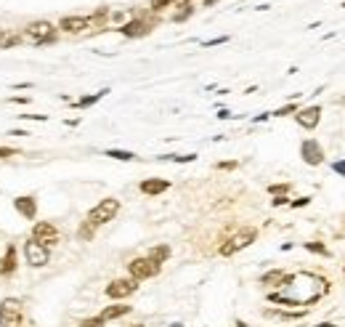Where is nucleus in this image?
I'll return each instance as SVG.
<instances>
[{
	"label": "nucleus",
	"mask_w": 345,
	"mask_h": 327,
	"mask_svg": "<svg viewBox=\"0 0 345 327\" xmlns=\"http://www.w3.org/2000/svg\"><path fill=\"white\" fill-rule=\"evenodd\" d=\"M255 240H258V229H255V226H244V229H239L236 234H231L229 240L221 245V255H226V258H229V255L249 248Z\"/></svg>",
	"instance_id": "f257e3e1"
},
{
	"label": "nucleus",
	"mask_w": 345,
	"mask_h": 327,
	"mask_svg": "<svg viewBox=\"0 0 345 327\" xmlns=\"http://www.w3.org/2000/svg\"><path fill=\"white\" fill-rule=\"evenodd\" d=\"M24 35H27V40L32 45H51V43L58 40L56 27L51 24V21H45V19H38V21H32V24H27Z\"/></svg>",
	"instance_id": "f03ea898"
},
{
	"label": "nucleus",
	"mask_w": 345,
	"mask_h": 327,
	"mask_svg": "<svg viewBox=\"0 0 345 327\" xmlns=\"http://www.w3.org/2000/svg\"><path fill=\"white\" fill-rule=\"evenodd\" d=\"M120 213V200H114V197H104L101 202H96L90 207V213H88V221L93 226H104V224H109V221Z\"/></svg>",
	"instance_id": "7ed1b4c3"
},
{
	"label": "nucleus",
	"mask_w": 345,
	"mask_h": 327,
	"mask_svg": "<svg viewBox=\"0 0 345 327\" xmlns=\"http://www.w3.org/2000/svg\"><path fill=\"white\" fill-rule=\"evenodd\" d=\"M21 253H24V261H27L29 269H43V266H48V261H51V250L43 248V245L38 240H32V237L21 245Z\"/></svg>",
	"instance_id": "20e7f679"
},
{
	"label": "nucleus",
	"mask_w": 345,
	"mask_h": 327,
	"mask_svg": "<svg viewBox=\"0 0 345 327\" xmlns=\"http://www.w3.org/2000/svg\"><path fill=\"white\" fill-rule=\"evenodd\" d=\"M160 263H154L151 258H146V255H141V258H133V261H130L128 263V272H130V277H133V279H138V282H141V279H151V277H157L160 274Z\"/></svg>",
	"instance_id": "39448f33"
},
{
	"label": "nucleus",
	"mask_w": 345,
	"mask_h": 327,
	"mask_svg": "<svg viewBox=\"0 0 345 327\" xmlns=\"http://www.w3.org/2000/svg\"><path fill=\"white\" fill-rule=\"evenodd\" d=\"M21 322V301L3 298L0 301V327H16Z\"/></svg>",
	"instance_id": "423d86ee"
},
{
	"label": "nucleus",
	"mask_w": 345,
	"mask_h": 327,
	"mask_svg": "<svg viewBox=\"0 0 345 327\" xmlns=\"http://www.w3.org/2000/svg\"><path fill=\"white\" fill-rule=\"evenodd\" d=\"M138 290V279L133 277H122V279H112L109 285H106V298H112V301H122L128 295H133Z\"/></svg>",
	"instance_id": "0eeeda50"
},
{
	"label": "nucleus",
	"mask_w": 345,
	"mask_h": 327,
	"mask_svg": "<svg viewBox=\"0 0 345 327\" xmlns=\"http://www.w3.org/2000/svg\"><path fill=\"white\" fill-rule=\"evenodd\" d=\"M32 240H38L43 248L51 250V245H56L61 240V234H58V229L53 226V221H38V224L32 226Z\"/></svg>",
	"instance_id": "6e6552de"
},
{
	"label": "nucleus",
	"mask_w": 345,
	"mask_h": 327,
	"mask_svg": "<svg viewBox=\"0 0 345 327\" xmlns=\"http://www.w3.org/2000/svg\"><path fill=\"white\" fill-rule=\"evenodd\" d=\"M300 157H303L305 165H321V162H324V149H321V144L316 138H305L303 146H300Z\"/></svg>",
	"instance_id": "1a4fd4ad"
},
{
	"label": "nucleus",
	"mask_w": 345,
	"mask_h": 327,
	"mask_svg": "<svg viewBox=\"0 0 345 327\" xmlns=\"http://www.w3.org/2000/svg\"><path fill=\"white\" fill-rule=\"evenodd\" d=\"M14 210L21 218L35 221L38 218V200H35L32 194H19V197H14Z\"/></svg>",
	"instance_id": "9d476101"
},
{
	"label": "nucleus",
	"mask_w": 345,
	"mask_h": 327,
	"mask_svg": "<svg viewBox=\"0 0 345 327\" xmlns=\"http://www.w3.org/2000/svg\"><path fill=\"white\" fill-rule=\"evenodd\" d=\"M295 120L300 128H305V131H313V128L319 125L321 120V107L319 104H313V107H303V109H297L295 112Z\"/></svg>",
	"instance_id": "9b49d317"
},
{
	"label": "nucleus",
	"mask_w": 345,
	"mask_h": 327,
	"mask_svg": "<svg viewBox=\"0 0 345 327\" xmlns=\"http://www.w3.org/2000/svg\"><path fill=\"white\" fill-rule=\"evenodd\" d=\"M90 27V19L88 16H64L58 21V29L61 32H69V35H80Z\"/></svg>",
	"instance_id": "f8f14e48"
},
{
	"label": "nucleus",
	"mask_w": 345,
	"mask_h": 327,
	"mask_svg": "<svg viewBox=\"0 0 345 327\" xmlns=\"http://www.w3.org/2000/svg\"><path fill=\"white\" fill-rule=\"evenodd\" d=\"M16 269H19V263H16V245L11 242L6 248V253H3V258H0V277H14Z\"/></svg>",
	"instance_id": "ddd939ff"
},
{
	"label": "nucleus",
	"mask_w": 345,
	"mask_h": 327,
	"mask_svg": "<svg viewBox=\"0 0 345 327\" xmlns=\"http://www.w3.org/2000/svg\"><path fill=\"white\" fill-rule=\"evenodd\" d=\"M120 32L125 35V38H144V35L151 32V24L144 19H133V21H125V24L120 27Z\"/></svg>",
	"instance_id": "4468645a"
},
{
	"label": "nucleus",
	"mask_w": 345,
	"mask_h": 327,
	"mask_svg": "<svg viewBox=\"0 0 345 327\" xmlns=\"http://www.w3.org/2000/svg\"><path fill=\"white\" fill-rule=\"evenodd\" d=\"M138 189L144 192V194H149V197H157V194H162V192L170 189V181H168V179H144Z\"/></svg>",
	"instance_id": "2eb2a0df"
},
{
	"label": "nucleus",
	"mask_w": 345,
	"mask_h": 327,
	"mask_svg": "<svg viewBox=\"0 0 345 327\" xmlns=\"http://www.w3.org/2000/svg\"><path fill=\"white\" fill-rule=\"evenodd\" d=\"M290 282H292V274L281 272V269H273V272H266L260 277V285H266V287H279V285H290Z\"/></svg>",
	"instance_id": "dca6fc26"
},
{
	"label": "nucleus",
	"mask_w": 345,
	"mask_h": 327,
	"mask_svg": "<svg viewBox=\"0 0 345 327\" xmlns=\"http://www.w3.org/2000/svg\"><path fill=\"white\" fill-rule=\"evenodd\" d=\"M133 311V306H128V303H114V306H106L99 317L104 322H112V319H120V317H128V314Z\"/></svg>",
	"instance_id": "f3484780"
},
{
	"label": "nucleus",
	"mask_w": 345,
	"mask_h": 327,
	"mask_svg": "<svg viewBox=\"0 0 345 327\" xmlns=\"http://www.w3.org/2000/svg\"><path fill=\"white\" fill-rule=\"evenodd\" d=\"M146 258H151L154 263H165V261H168L170 258V248H168V245H154V248L146 253Z\"/></svg>",
	"instance_id": "a211bd4d"
},
{
	"label": "nucleus",
	"mask_w": 345,
	"mask_h": 327,
	"mask_svg": "<svg viewBox=\"0 0 345 327\" xmlns=\"http://www.w3.org/2000/svg\"><path fill=\"white\" fill-rule=\"evenodd\" d=\"M106 93H109V88H104V91H99V93H90V96H82V99H77V101H75V107H77V109L93 107V104H96V101H101V99L106 96Z\"/></svg>",
	"instance_id": "6ab92c4d"
},
{
	"label": "nucleus",
	"mask_w": 345,
	"mask_h": 327,
	"mask_svg": "<svg viewBox=\"0 0 345 327\" xmlns=\"http://www.w3.org/2000/svg\"><path fill=\"white\" fill-rule=\"evenodd\" d=\"M21 43V35L11 32V29H3L0 32V48H14V45Z\"/></svg>",
	"instance_id": "aec40b11"
},
{
	"label": "nucleus",
	"mask_w": 345,
	"mask_h": 327,
	"mask_svg": "<svg viewBox=\"0 0 345 327\" xmlns=\"http://www.w3.org/2000/svg\"><path fill=\"white\" fill-rule=\"evenodd\" d=\"M104 155H106V157H112V160H120V162H130V160H136L133 152H125V149H106Z\"/></svg>",
	"instance_id": "412c9836"
},
{
	"label": "nucleus",
	"mask_w": 345,
	"mask_h": 327,
	"mask_svg": "<svg viewBox=\"0 0 345 327\" xmlns=\"http://www.w3.org/2000/svg\"><path fill=\"white\" fill-rule=\"evenodd\" d=\"M178 8H181V11H178V14L173 16V21H186L189 16L194 14V8H192V3H181V6H178Z\"/></svg>",
	"instance_id": "4be33fe9"
},
{
	"label": "nucleus",
	"mask_w": 345,
	"mask_h": 327,
	"mask_svg": "<svg viewBox=\"0 0 345 327\" xmlns=\"http://www.w3.org/2000/svg\"><path fill=\"white\" fill-rule=\"evenodd\" d=\"M93 234H96V226H93L90 221H85V224L80 226V237L82 240H93Z\"/></svg>",
	"instance_id": "5701e85b"
},
{
	"label": "nucleus",
	"mask_w": 345,
	"mask_h": 327,
	"mask_svg": "<svg viewBox=\"0 0 345 327\" xmlns=\"http://www.w3.org/2000/svg\"><path fill=\"white\" fill-rule=\"evenodd\" d=\"M268 192H271L273 197H279V194H287V192H290V184H271V186H268Z\"/></svg>",
	"instance_id": "b1692460"
},
{
	"label": "nucleus",
	"mask_w": 345,
	"mask_h": 327,
	"mask_svg": "<svg viewBox=\"0 0 345 327\" xmlns=\"http://www.w3.org/2000/svg\"><path fill=\"white\" fill-rule=\"evenodd\" d=\"M106 322L101 319V317H88V319H82L80 322V327H104Z\"/></svg>",
	"instance_id": "393cba45"
},
{
	"label": "nucleus",
	"mask_w": 345,
	"mask_h": 327,
	"mask_svg": "<svg viewBox=\"0 0 345 327\" xmlns=\"http://www.w3.org/2000/svg\"><path fill=\"white\" fill-rule=\"evenodd\" d=\"M292 112H297V104H287V107L276 109V112H273V117H287V114H292Z\"/></svg>",
	"instance_id": "a878e982"
},
{
	"label": "nucleus",
	"mask_w": 345,
	"mask_h": 327,
	"mask_svg": "<svg viewBox=\"0 0 345 327\" xmlns=\"http://www.w3.org/2000/svg\"><path fill=\"white\" fill-rule=\"evenodd\" d=\"M305 250H311V253H319V255H327V248L321 242H305Z\"/></svg>",
	"instance_id": "bb28decb"
},
{
	"label": "nucleus",
	"mask_w": 345,
	"mask_h": 327,
	"mask_svg": "<svg viewBox=\"0 0 345 327\" xmlns=\"http://www.w3.org/2000/svg\"><path fill=\"white\" fill-rule=\"evenodd\" d=\"M162 160H173V162H194L197 155H170V157H162Z\"/></svg>",
	"instance_id": "cd10ccee"
},
{
	"label": "nucleus",
	"mask_w": 345,
	"mask_h": 327,
	"mask_svg": "<svg viewBox=\"0 0 345 327\" xmlns=\"http://www.w3.org/2000/svg\"><path fill=\"white\" fill-rule=\"evenodd\" d=\"M173 3H175V0H151V11H162V8H168Z\"/></svg>",
	"instance_id": "c85d7f7f"
},
{
	"label": "nucleus",
	"mask_w": 345,
	"mask_h": 327,
	"mask_svg": "<svg viewBox=\"0 0 345 327\" xmlns=\"http://www.w3.org/2000/svg\"><path fill=\"white\" fill-rule=\"evenodd\" d=\"M14 155H19V149H14V146H0V160L14 157Z\"/></svg>",
	"instance_id": "c756f323"
},
{
	"label": "nucleus",
	"mask_w": 345,
	"mask_h": 327,
	"mask_svg": "<svg viewBox=\"0 0 345 327\" xmlns=\"http://www.w3.org/2000/svg\"><path fill=\"white\" fill-rule=\"evenodd\" d=\"M290 200H287V194H279V197H273V200H271V205L273 207H281V205H287Z\"/></svg>",
	"instance_id": "7c9ffc66"
},
{
	"label": "nucleus",
	"mask_w": 345,
	"mask_h": 327,
	"mask_svg": "<svg viewBox=\"0 0 345 327\" xmlns=\"http://www.w3.org/2000/svg\"><path fill=\"white\" fill-rule=\"evenodd\" d=\"M19 117H24V120H40V123H45L48 117L45 114H19Z\"/></svg>",
	"instance_id": "2f4dec72"
},
{
	"label": "nucleus",
	"mask_w": 345,
	"mask_h": 327,
	"mask_svg": "<svg viewBox=\"0 0 345 327\" xmlns=\"http://www.w3.org/2000/svg\"><path fill=\"white\" fill-rule=\"evenodd\" d=\"M308 202H311V197H300V200H295V202H290L292 207H305Z\"/></svg>",
	"instance_id": "473e14b6"
},
{
	"label": "nucleus",
	"mask_w": 345,
	"mask_h": 327,
	"mask_svg": "<svg viewBox=\"0 0 345 327\" xmlns=\"http://www.w3.org/2000/svg\"><path fill=\"white\" fill-rule=\"evenodd\" d=\"M218 168H221V170H234L236 162H234V160H229V162H218Z\"/></svg>",
	"instance_id": "72a5a7b5"
},
{
	"label": "nucleus",
	"mask_w": 345,
	"mask_h": 327,
	"mask_svg": "<svg viewBox=\"0 0 345 327\" xmlns=\"http://www.w3.org/2000/svg\"><path fill=\"white\" fill-rule=\"evenodd\" d=\"M332 168H335V173H340V176H345V160L335 162V165H332Z\"/></svg>",
	"instance_id": "f704fd0d"
},
{
	"label": "nucleus",
	"mask_w": 345,
	"mask_h": 327,
	"mask_svg": "<svg viewBox=\"0 0 345 327\" xmlns=\"http://www.w3.org/2000/svg\"><path fill=\"white\" fill-rule=\"evenodd\" d=\"M226 40H229V38H226V35H223V38H215V40H207L205 45H207V48H210V45H221V43H226Z\"/></svg>",
	"instance_id": "c9c22d12"
},
{
	"label": "nucleus",
	"mask_w": 345,
	"mask_h": 327,
	"mask_svg": "<svg viewBox=\"0 0 345 327\" xmlns=\"http://www.w3.org/2000/svg\"><path fill=\"white\" fill-rule=\"evenodd\" d=\"M218 117H221V120H229V117H231V112H229V109H221V112H218Z\"/></svg>",
	"instance_id": "e433bc0d"
},
{
	"label": "nucleus",
	"mask_w": 345,
	"mask_h": 327,
	"mask_svg": "<svg viewBox=\"0 0 345 327\" xmlns=\"http://www.w3.org/2000/svg\"><path fill=\"white\" fill-rule=\"evenodd\" d=\"M11 101H16V104H27L29 99H24V96H11Z\"/></svg>",
	"instance_id": "4c0bfd02"
},
{
	"label": "nucleus",
	"mask_w": 345,
	"mask_h": 327,
	"mask_svg": "<svg viewBox=\"0 0 345 327\" xmlns=\"http://www.w3.org/2000/svg\"><path fill=\"white\" fill-rule=\"evenodd\" d=\"M14 88H16V91H24V88H32V83H16Z\"/></svg>",
	"instance_id": "58836bf2"
},
{
	"label": "nucleus",
	"mask_w": 345,
	"mask_h": 327,
	"mask_svg": "<svg viewBox=\"0 0 345 327\" xmlns=\"http://www.w3.org/2000/svg\"><path fill=\"white\" fill-rule=\"evenodd\" d=\"M234 324H236V327H249V324H247V322H242V319H236Z\"/></svg>",
	"instance_id": "ea45409f"
},
{
	"label": "nucleus",
	"mask_w": 345,
	"mask_h": 327,
	"mask_svg": "<svg viewBox=\"0 0 345 327\" xmlns=\"http://www.w3.org/2000/svg\"><path fill=\"white\" fill-rule=\"evenodd\" d=\"M316 327H335V324H332V322H321V324H316Z\"/></svg>",
	"instance_id": "a19ab883"
},
{
	"label": "nucleus",
	"mask_w": 345,
	"mask_h": 327,
	"mask_svg": "<svg viewBox=\"0 0 345 327\" xmlns=\"http://www.w3.org/2000/svg\"><path fill=\"white\" fill-rule=\"evenodd\" d=\"M202 3H205V6H212V3H218V0H202Z\"/></svg>",
	"instance_id": "79ce46f5"
},
{
	"label": "nucleus",
	"mask_w": 345,
	"mask_h": 327,
	"mask_svg": "<svg viewBox=\"0 0 345 327\" xmlns=\"http://www.w3.org/2000/svg\"><path fill=\"white\" fill-rule=\"evenodd\" d=\"M170 327H183V324H178V322H175V324H170Z\"/></svg>",
	"instance_id": "37998d69"
},
{
	"label": "nucleus",
	"mask_w": 345,
	"mask_h": 327,
	"mask_svg": "<svg viewBox=\"0 0 345 327\" xmlns=\"http://www.w3.org/2000/svg\"><path fill=\"white\" fill-rule=\"evenodd\" d=\"M130 327H144V324H130Z\"/></svg>",
	"instance_id": "c03bdc74"
}]
</instances>
